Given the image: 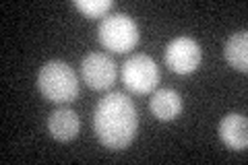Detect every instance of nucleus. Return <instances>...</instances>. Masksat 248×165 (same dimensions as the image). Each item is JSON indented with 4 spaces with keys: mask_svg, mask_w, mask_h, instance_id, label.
<instances>
[{
    "mask_svg": "<svg viewBox=\"0 0 248 165\" xmlns=\"http://www.w3.org/2000/svg\"><path fill=\"white\" fill-rule=\"evenodd\" d=\"M223 56L226 62L240 70V73H246L248 70V35L246 31H236L232 33L230 39L226 42V48H223Z\"/></svg>",
    "mask_w": 248,
    "mask_h": 165,
    "instance_id": "obj_10",
    "label": "nucleus"
},
{
    "mask_svg": "<svg viewBox=\"0 0 248 165\" xmlns=\"http://www.w3.org/2000/svg\"><path fill=\"white\" fill-rule=\"evenodd\" d=\"M137 128V109L128 95L114 91L97 101L95 114H93V130L106 149L110 151L126 149L133 143Z\"/></svg>",
    "mask_w": 248,
    "mask_h": 165,
    "instance_id": "obj_1",
    "label": "nucleus"
},
{
    "mask_svg": "<svg viewBox=\"0 0 248 165\" xmlns=\"http://www.w3.org/2000/svg\"><path fill=\"white\" fill-rule=\"evenodd\" d=\"M149 107L157 120H176L182 112V97L174 89H157L149 99Z\"/></svg>",
    "mask_w": 248,
    "mask_h": 165,
    "instance_id": "obj_9",
    "label": "nucleus"
},
{
    "mask_svg": "<svg viewBox=\"0 0 248 165\" xmlns=\"http://www.w3.org/2000/svg\"><path fill=\"white\" fill-rule=\"evenodd\" d=\"M112 6H114L112 0H75V9H79L89 19L104 17Z\"/></svg>",
    "mask_w": 248,
    "mask_h": 165,
    "instance_id": "obj_11",
    "label": "nucleus"
},
{
    "mask_svg": "<svg viewBox=\"0 0 248 165\" xmlns=\"http://www.w3.org/2000/svg\"><path fill=\"white\" fill-rule=\"evenodd\" d=\"M122 81L128 91L145 95L151 93L159 83V68L155 60L149 58L147 54H135L124 62L122 68Z\"/></svg>",
    "mask_w": 248,
    "mask_h": 165,
    "instance_id": "obj_4",
    "label": "nucleus"
},
{
    "mask_svg": "<svg viewBox=\"0 0 248 165\" xmlns=\"http://www.w3.org/2000/svg\"><path fill=\"white\" fill-rule=\"evenodd\" d=\"M37 89L52 104H68L79 95V78L62 60H50L40 68Z\"/></svg>",
    "mask_w": 248,
    "mask_h": 165,
    "instance_id": "obj_2",
    "label": "nucleus"
},
{
    "mask_svg": "<svg viewBox=\"0 0 248 165\" xmlns=\"http://www.w3.org/2000/svg\"><path fill=\"white\" fill-rule=\"evenodd\" d=\"M164 58H166V64L172 73L190 75L199 68L203 54H201V45L195 42V39L182 35V37H176L168 44Z\"/></svg>",
    "mask_w": 248,
    "mask_h": 165,
    "instance_id": "obj_5",
    "label": "nucleus"
},
{
    "mask_svg": "<svg viewBox=\"0 0 248 165\" xmlns=\"http://www.w3.org/2000/svg\"><path fill=\"white\" fill-rule=\"evenodd\" d=\"M81 75L83 81L95 91H104L112 87L116 81V64L114 60L102 52L87 54L81 62Z\"/></svg>",
    "mask_w": 248,
    "mask_h": 165,
    "instance_id": "obj_6",
    "label": "nucleus"
},
{
    "mask_svg": "<svg viewBox=\"0 0 248 165\" xmlns=\"http://www.w3.org/2000/svg\"><path fill=\"white\" fill-rule=\"evenodd\" d=\"M97 35L104 48L116 54H126L139 44L137 23L124 13H114L104 17L99 23Z\"/></svg>",
    "mask_w": 248,
    "mask_h": 165,
    "instance_id": "obj_3",
    "label": "nucleus"
},
{
    "mask_svg": "<svg viewBox=\"0 0 248 165\" xmlns=\"http://www.w3.org/2000/svg\"><path fill=\"white\" fill-rule=\"evenodd\" d=\"M79 128H81L79 116H77L73 109H68V107L56 109V112H52L50 118H48L50 135H52V138L60 140V143H68V140L77 138Z\"/></svg>",
    "mask_w": 248,
    "mask_h": 165,
    "instance_id": "obj_8",
    "label": "nucleus"
},
{
    "mask_svg": "<svg viewBox=\"0 0 248 165\" xmlns=\"http://www.w3.org/2000/svg\"><path fill=\"white\" fill-rule=\"evenodd\" d=\"M219 138L232 151H246L248 120L244 114H228L219 124Z\"/></svg>",
    "mask_w": 248,
    "mask_h": 165,
    "instance_id": "obj_7",
    "label": "nucleus"
}]
</instances>
